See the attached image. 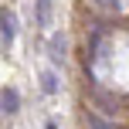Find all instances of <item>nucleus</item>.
<instances>
[{
	"mask_svg": "<svg viewBox=\"0 0 129 129\" xmlns=\"http://www.w3.org/2000/svg\"><path fill=\"white\" fill-rule=\"evenodd\" d=\"M0 105H4V116H14V112L20 109V95H17V88H4Z\"/></svg>",
	"mask_w": 129,
	"mask_h": 129,
	"instance_id": "obj_4",
	"label": "nucleus"
},
{
	"mask_svg": "<svg viewBox=\"0 0 129 129\" xmlns=\"http://www.w3.org/2000/svg\"><path fill=\"white\" fill-rule=\"evenodd\" d=\"M14 38H17V14L4 7V14H0V44H4V54L14 48Z\"/></svg>",
	"mask_w": 129,
	"mask_h": 129,
	"instance_id": "obj_1",
	"label": "nucleus"
},
{
	"mask_svg": "<svg viewBox=\"0 0 129 129\" xmlns=\"http://www.w3.org/2000/svg\"><path fill=\"white\" fill-rule=\"evenodd\" d=\"M92 102H95V109H102L105 116H116L119 112V99L109 95L105 88H99V85H92Z\"/></svg>",
	"mask_w": 129,
	"mask_h": 129,
	"instance_id": "obj_2",
	"label": "nucleus"
},
{
	"mask_svg": "<svg viewBox=\"0 0 129 129\" xmlns=\"http://www.w3.org/2000/svg\"><path fill=\"white\" fill-rule=\"evenodd\" d=\"M64 51H68L64 34H51V38H48V58H51L54 68H61V64H64Z\"/></svg>",
	"mask_w": 129,
	"mask_h": 129,
	"instance_id": "obj_3",
	"label": "nucleus"
},
{
	"mask_svg": "<svg viewBox=\"0 0 129 129\" xmlns=\"http://www.w3.org/2000/svg\"><path fill=\"white\" fill-rule=\"evenodd\" d=\"M44 129H58V122H51V119H48V122H44Z\"/></svg>",
	"mask_w": 129,
	"mask_h": 129,
	"instance_id": "obj_9",
	"label": "nucleus"
},
{
	"mask_svg": "<svg viewBox=\"0 0 129 129\" xmlns=\"http://www.w3.org/2000/svg\"><path fill=\"white\" fill-rule=\"evenodd\" d=\"M85 122H88L92 129H116V122H109V119H102L95 109H85Z\"/></svg>",
	"mask_w": 129,
	"mask_h": 129,
	"instance_id": "obj_6",
	"label": "nucleus"
},
{
	"mask_svg": "<svg viewBox=\"0 0 129 129\" xmlns=\"http://www.w3.org/2000/svg\"><path fill=\"white\" fill-rule=\"evenodd\" d=\"M92 4H95L99 10H112V14H116L119 7H122V0H92Z\"/></svg>",
	"mask_w": 129,
	"mask_h": 129,
	"instance_id": "obj_8",
	"label": "nucleus"
},
{
	"mask_svg": "<svg viewBox=\"0 0 129 129\" xmlns=\"http://www.w3.org/2000/svg\"><path fill=\"white\" fill-rule=\"evenodd\" d=\"M41 92L44 95H54L58 92V75L54 71H41Z\"/></svg>",
	"mask_w": 129,
	"mask_h": 129,
	"instance_id": "obj_7",
	"label": "nucleus"
},
{
	"mask_svg": "<svg viewBox=\"0 0 129 129\" xmlns=\"http://www.w3.org/2000/svg\"><path fill=\"white\" fill-rule=\"evenodd\" d=\"M34 17L38 27H51V0H34Z\"/></svg>",
	"mask_w": 129,
	"mask_h": 129,
	"instance_id": "obj_5",
	"label": "nucleus"
}]
</instances>
